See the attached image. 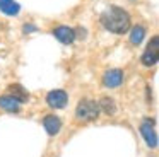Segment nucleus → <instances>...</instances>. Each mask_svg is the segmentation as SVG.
<instances>
[{
	"instance_id": "1",
	"label": "nucleus",
	"mask_w": 159,
	"mask_h": 157,
	"mask_svg": "<svg viewBox=\"0 0 159 157\" xmlns=\"http://www.w3.org/2000/svg\"><path fill=\"white\" fill-rule=\"evenodd\" d=\"M101 24L104 26V29H108L110 33L115 34H125L130 29V16L127 10H123L121 7H110L101 14Z\"/></svg>"
},
{
	"instance_id": "2",
	"label": "nucleus",
	"mask_w": 159,
	"mask_h": 157,
	"mask_svg": "<svg viewBox=\"0 0 159 157\" xmlns=\"http://www.w3.org/2000/svg\"><path fill=\"white\" fill-rule=\"evenodd\" d=\"M75 116L82 121H93L99 116V106H98V102L89 101V99L80 101L75 109Z\"/></svg>"
},
{
	"instance_id": "3",
	"label": "nucleus",
	"mask_w": 159,
	"mask_h": 157,
	"mask_svg": "<svg viewBox=\"0 0 159 157\" xmlns=\"http://www.w3.org/2000/svg\"><path fill=\"white\" fill-rule=\"evenodd\" d=\"M157 58H159V38L152 36L147 44V50L142 55V63L145 67H152V65L157 63Z\"/></svg>"
},
{
	"instance_id": "4",
	"label": "nucleus",
	"mask_w": 159,
	"mask_h": 157,
	"mask_svg": "<svg viewBox=\"0 0 159 157\" xmlns=\"http://www.w3.org/2000/svg\"><path fill=\"white\" fill-rule=\"evenodd\" d=\"M67 101H69V96H67L65 91H52V92H48V96H46V102L55 109L65 108Z\"/></svg>"
},
{
	"instance_id": "5",
	"label": "nucleus",
	"mask_w": 159,
	"mask_h": 157,
	"mask_svg": "<svg viewBox=\"0 0 159 157\" xmlns=\"http://www.w3.org/2000/svg\"><path fill=\"white\" fill-rule=\"evenodd\" d=\"M140 133H142V137L145 138V142H147V145L149 147H157V135H156V132H154V128H152V121H144L140 125Z\"/></svg>"
},
{
	"instance_id": "6",
	"label": "nucleus",
	"mask_w": 159,
	"mask_h": 157,
	"mask_svg": "<svg viewBox=\"0 0 159 157\" xmlns=\"http://www.w3.org/2000/svg\"><path fill=\"white\" fill-rule=\"evenodd\" d=\"M53 34H55V38L63 44H70L74 39H75V33H74V29L69 27V26H58L55 31H53Z\"/></svg>"
},
{
	"instance_id": "7",
	"label": "nucleus",
	"mask_w": 159,
	"mask_h": 157,
	"mask_svg": "<svg viewBox=\"0 0 159 157\" xmlns=\"http://www.w3.org/2000/svg\"><path fill=\"white\" fill-rule=\"evenodd\" d=\"M103 82L106 87H118V85L123 82V72L118 70V68H113V70H108L103 77Z\"/></svg>"
},
{
	"instance_id": "8",
	"label": "nucleus",
	"mask_w": 159,
	"mask_h": 157,
	"mask_svg": "<svg viewBox=\"0 0 159 157\" xmlns=\"http://www.w3.org/2000/svg\"><path fill=\"white\" fill-rule=\"evenodd\" d=\"M43 125H45V130L50 133V135H57V133L60 132V128H62V121H60L57 116H53V114L45 116Z\"/></svg>"
},
{
	"instance_id": "9",
	"label": "nucleus",
	"mask_w": 159,
	"mask_h": 157,
	"mask_svg": "<svg viewBox=\"0 0 159 157\" xmlns=\"http://www.w3.org/2000/svg\"><path fill=\"white\" fill-rule=\"evenodd\" d=\"M0 108L9 113H17L19 108H21V102L12 96H2L0 97Z\"/></svg>"
},
{
	"instance_id": "10",
	"label": "nucleus",
	"mask_w": 159,
	"mask_h": 157,
	"mask_svg": "<svg viewBox=\"0 0 159 157\" xmlns=\"http://www.w3.org/2000/svg\"><path fill=\"white\" fill-rule=\"evenodd\" d=\"M0 10L4 14H7V16H17L21 7L14 0H0Z\"/></svg>"
},
{
	"instance_id": "11",
	"label": "nucleus",
	"mask_w": 159,
	"mask_h": 157,
	"mask_svg": "<svg viewBox=\"0 0 159 157\" xmlns=\"http://www.w3.org/2000/svg\"><path fill=\"white\" fill-rule=\"evenodd\" d=\"M9 91H11L12 97H16L19 102H26V101L29 99V94L24 91V87H21L19 84H12V85H9Z\"/></svg>"
},
{
	"instance_id": "12",
	"label": "nucleus",
	"mask_w": 159,
	"mask_h": 157,
	"mask_svg": "<svg viewBox=\"0 0 159 157\" xmlns=\"http://www.w3.org/2000/svg\"><path fill=\"white\" fill-rule=\"evenodd\" d=\"M98 106H99V111L106 113V114H115V111H116V106H115V101L110 97H103L101 99V102H98Z\"/></svg>"
},
{
	"instance_id": "13",
	"label": "nucleus",
	"mask_w": 159,
	"mask_h": 157,
	"mask_svg": "<svg viewBox=\"0 0 159 157\" xmlns=\"http://www.w3.org/2000/svg\"><path fill=\"white\" fill-rule=\"evenodd\" d=\"M144 36H145V29L142 26L132 27V31H130V41L134 44H140L142 39H144Z\"/></svg>"
},
{
	"instance_id": "14",
	"label": "nucleus",
	"mask_w": 159,
	"mask_h": 157,
	"mask_svg": "<svg viewBox=\"0 0 159 157\" xmlns=\"http://www.w3.org/2000/svg\"><path fill=\"white\" fill-rule=\"evenodd\" d=\"M34 29H36L34 26H26V27H24V31H26V33H28V31H34Z\"/></svg>"
}]
</instances>
